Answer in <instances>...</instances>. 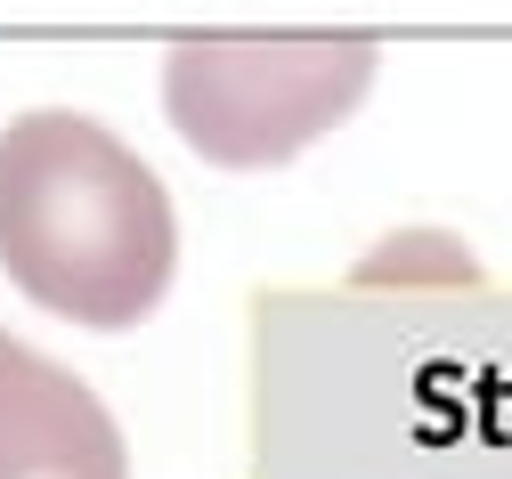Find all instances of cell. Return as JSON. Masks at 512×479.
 Instances as JSON below:
<instances>
[{"mask_svg": "<svg viewBox=\"0 0 512 479\" xmlns=\"http://www.w3.org/2000/svg\"><path fill=\"white\" fill-rule=\"evenodd\" d=\"M0 479H131L106 398L17 333H0Z\"/></svg>", "mask_w": 512, "mask_h": 479, "instance_id": "3957f363", "label": "cell"}, {"mask_svg": "<svg viewBox=\"0 0 512 479\" xmlns=\"http://www.w3.org/2000/svg\"><path fill=\"white\" fill-rule=\"evenodd\" d=\"M0 277L82 333H131L179 277L155 163L98 114L33 106L0 130Z\"/></svg>", "mask_w": 512, "mask_h": 479, "instance_id": "6da1fadb", "label": "cell"}, {"mask_svg": "<svg viewBox=\"0 0 512 479\" xmlns=\"http://www.w3.org/2000/svg\"><path fill=\"white\" fill-rule=\"evenodd\" d=\"M374 74V33H187L163 49V114L204 163L277 171L342 130Z\"/></svg>", "mask_w": 512, "mask_h": 479, "instance_id": "7a4b0ae2", "label": "cell"}]
</instances>
